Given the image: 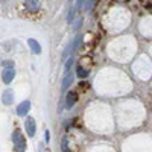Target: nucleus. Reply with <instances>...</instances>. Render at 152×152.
Returning <instances> with one entry per match:
<instances>
[{
  "instance_id": "nucleus-1",
  "label": "nucleus",
  "mask_w": 152,
  "mask_h": 152,
  "mask_svg": "<svg viewBox=\"0 0 152 152\" xmlns=\"http://www.w3.org/2000/svg\"><path fill=\"white\" fill-rule=\"evenodd\" d=\"M12 142H14L15 149L18 152H24V151H26V138L21 135V132L18 129H15L14 132H12Z\"/></svg>"
},
{
  "instance_id": "nucleus-2",
  "label": "nucleus",
  "mask_w": 152,
  "mask_h": 152,
  "mask_svg": "<svg viewBox=\"0 0 152 152\" xmlns=\"http://www.w3.org/2000/svg\"><path fill=\"white\" fill-rule=\"evenodd\" d=\"M24 129H26L29 137H34L37 134V123H35L34 117H28L26 119V122H24Z\"/></svg>"
},
{
  "instance_id": "nucleus-3",
  "label": "nucleus",
  "mask_w": 152,
  "mask_h": 152,
  "mask_svg": "<svg viewBox=\"0 0 152 152\" xmlns=\"http://www.w3.org/2000/svg\"><path fill=\"white\" fill-rule=\"evenodd\" d=\"M15 78V70H14V67H6V69H3V72H2V81L5 82V84H9V82H12V79Z\"/></svg>"
},
{
  "instance_id": "nucleus-4",
  "label": "nucleus",
  "mask_w": 152,
  "mask_h": 152,
  "mask_svg": "<svg viewBox=\"0 0 152 152\" xmlns=\"http://www.w3.org/2000/svg\"><path fill=\"white\" fill-rule=\"evenodd\" d=\"M73 79H75V76H73L72 72H69V73L64 75V79H62V84H61V91L62 93H66L69 90V87L73 84Z\"/></svg>"
},
{
  "instance_id": "nucleus-5",
  "label": "nucleus",
  "mask_w": 152,
  "mask_h": 152,
  "mask_svg": "<svg viewBox=\"0 0 152 152\" xmlns=\"http://www.w3.org/2000/svg\"><path fill=\"white\" fill-rule=\"evenodd\" d=\"M78 102V94H76L75 91H69L66 94V100H64V104H66V108H73L75 104Z\"/></svg>"
},
{
  "instance_id": "nucleus-6",
  "label": "nucleus",
  "mask_w": 152,
  "mask_h": 152,
  "mask_svg": "<svg viewBox=\"0 0 152 152\" xmlns=\"http://www.w3.org/2000/svg\"><path fill=\"white\" fill-rule=\"evenodd\" d=\"M29 110H31V102L29 100H23V102L17 107V114L20 117H23V116H26V114L29 113Z\"/></svg>"
},
{
  "instance_id": "nucleus-7",
  "label": "nucleus",
  "mask_w": 152,
  "mask_h": 152,
  "mask_svg": "<svg viewBox=\"0 0 152 152\" xmlns=\"http://www.w3.org/2000/svg\"><path fill=\"white\" fill-rule=\"evenodd\" d=\"M2 102H3L5 105H11L12 102H14V91H12L11 88L3 91V94H2Z\"/></svg>"
},
{
  "instance_id": "nucleus-8",
  "label": "nucleus",
  "mask_w": 152,
  "mask_h": 152,
  "mask_svg": "<svg viewBox=\"0 0 152 152\" xmlns=\"http://www.w3.org/2000/svg\"><path fill=\"white\" fill-rule=\"evenodd\" d=\"M28 44H29V49L32 50L35 55H40V53H41V46H40V43H38L37 40H34V38H29Z\"/></svg>"
},
{
  "instance_id": "nucleus-9",
  "label": "nucleus",
  "mask_w": 152,
  "mask_h": 152,
  "mask_svg": "<svg viewBox=\"0 0 152 152\" xmlns=\"http://www.w3.org/2000/svg\"><path fill=\"white\" fill-rule=\"evenodd\" d=\"M24 8L28 11H37L40 8V0H24Z\"/></svg>"
},
{
  "instance_id": "nucleus-10",
  "label": "nucleus",
  "mask_w": 152,
  "mask_h": 152,
  "mask_svg": "<svg viewBox=\"0 0 152 152\" xmlns=\"http://www.w3.org/2000/svg\"><path fill=\"white\" fill-rule=\"evenodd\" d=\"M81 41H82V34H78L76 35V38L72 41V53H75L76 50L79 49V46H81Z\"/></svg>"
},
{
  "instance_id": "nucleus-11",
  "label": "nucleus",
  "mask_w": 152,
  "mask_h": 152,
  "mask_svg": "<svg viewBox=\"0 0 152 152\" xmlns=\"http://www.w3.org/2000/svg\"><path fill=\"white\" fill-rule=\"evenodd\" d=\"M76 76H78V78H87V76H88V70H85L82 66H78V67H76Z\"/></svg>"
},
{
  "instance_id": "nucleus-12",
  "label": "nucleus",
  "mask_w": 152,
  "mask_h": 152,
  "mask_svg": "<svg viewBox=\"0 0 152 152\" xmlns=\"http://www.w3.org/2000/svg\"><path fill=\"white\" fill-rule=\"evenodd\" d=\"M73 62H75V59H73V56H70L67 61H66V66H64V75L66 73H69L70 70H72V66H73Z\"/></svg>"
},
{
  "instance_id": "nucleus-13",
  "label": "nucleus",
  "mask_w": 152,
  "mask_h": 152,
  "mask_svg": "<svg viewBox=\"0 0 152 152\" xmlns=\"http://www.w3.org/2000/svg\"><path fill=\"white\" fill-rule=\"evenodd\" d=\"M75 15H76V8H70L69 14H67V21L69 23H73L75 21Z\"/></svg>"
},
{
  "instance_id": "nucleus-14",
  "label": "nucleus",
  "mask_w": 152,
  "mask_h": 152,
  "mask_svg": "<svg viewBox=\"0 0 152 152\" xmlns=\"http://www.w3.org/2000/svg\"><path fill=\"white\" fill-rule=\"evenodd\" d=\"M61 151L62 152H69V138L67 137L62 138V142H61Z\"/></svg>"
},
{
  "instance_id": "nucleus-15",
  "label": "nucleus",
  "mask_w": 152,
  "mask_h": 152,
  "mask_svg": "<svg viewBox=\"0 0 152 152\" xmlns=\"http://www.w3.org/2000/svg\"><path fill=\"white\" fill-rule=\"evenodd\" d=\"M87 3V0H76V9H81Z\"/></svg>"
},
{
  "instance_id": "nucleus-16",
  "label": "nucleus",
  "mask_w": 152,
  "mask_h": 152,
  "mask_svg": "<svg viewBox=\"0 0 152 152\" xmlns=\"http://www.w3.org/2000/svg\"><path fill=\"white\" fill-rule=\"evenodd\" d=\"M44 140H46V143H49V142H50V132H49L47 129L44 131Z\"/></svg>"
},
{
  "instance_id": "nucleus-17",
  "label": "nucleus",
  "mask_w": 152,
  "mask_h": 152,
  "mask_svg": "<svg viewBox=\"0 0 152 152\" xmlns=\"http://www.w3.org/2000/svg\"><path fill=\"white\" fill-rule=\"evenodd\" d=\"M93 3H94V0H90V2H88L87 3V6H85V11L88 12V11H90L91 9V6H93Z\"/></svg>"
},
{
  "instance_id": "nucleus-18",
  "label": "nucleus",
  "mask_w": 152,
  "mask_h": 152,
  "mask_svg": "<svg viewBox=\"0 0 152 152\" xmlns=\"http://www.w3.org/2000/svg\"><path fill=\"white\" fill-rule=\"evenodd\" d=\"M2 66H6V67H14L12 61H5V62H2Z\"/></svg>"
},
{
  "instance_id": "nucleus-19",
  "label": "nucleus",
  "mask_w": 152,
  "mask_h": 152,
  "mask_svg": "<svg viewBox=\"0 0 152 152\" xmlns=\"http://www.w3.org/2000/svg\"><path fill=\"white\" fill-rule=\"evenodd\" d=\"M82 21H84L82 18H81V20H78V23H76V24H75V29H79V28L82 26Z\"/></svg>"
},
{
  "instance_id": "nucleus-20",
  "label": "nucleus",
  "mask_w": 152,
  "mask_h": 152,
  "mask_svg": "<svg viewBox=\"0 0 152 152\" xmlns=\"http://www.w3.org/2000/svg\"><path fill=\"white\" fill-rule=\"evenodd\" d=\"M69 2H72V0H69Z\"/></svg>"
}]
</instances>
